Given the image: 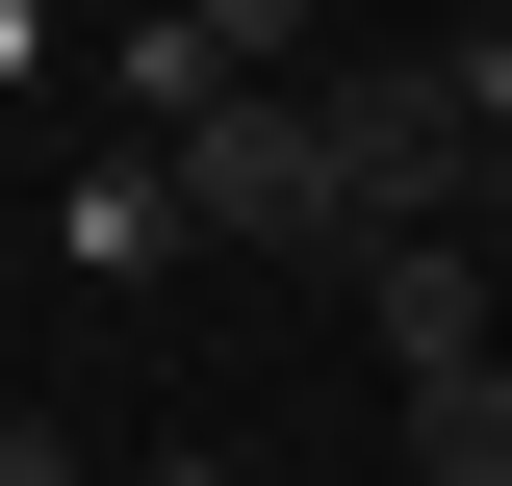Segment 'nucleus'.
<instances>
[{"label":"nucleus","instance_id":"nucleus-6","mask_svg":"<svg viewBox=\"0 0 512 486\" xmlns=\"http://www.w3.org/2000/svg\"><path fill=\"white\" fill-rule=\"evenodd\" d=\"M180 26H205L231 77H308V0H180Z\"/></svg>","mask_w":512,"mask_h":486},{"label":"nucleus","instance_id":"nucleus-3","mask_svg":"<svg viewBox=\"0 0 512 486\" xmlns=\"http://www.w3.org/2000/svg\"><path fill=\"white\" fill-rule=\"evenodd\" d=\"M103 103H128V154H180V128L231 103V52H205L180 0H128V26H103Z\"/></svg>","mask_w":512,"mask_h":486},{"label":"nucleus","instance_id":"nucleus-8","mask_svg":"<svg viewBox=\"0 0 512 486\" xmlns=\"http://www.w3.org/2000/svg\"><path fill=\"white\" fill-rule=\"evenodd\" d=\"M26 77H52V0H0V103H26Z\"/></svg>","mask_w":512,"mask_h":486},{"label":"nucleus","instance_id":"nucleus-4","mask_svg":"<svg viewBox=\"0 0 512 486\" xmlns=\"http://www.w3.org/2000/svg\"><path fill=\"white\" fill-rule=\"evenodd\" d=\"M359 307H384V359H410V384H436V359H487V282H461V231L359 256Z\"/></svg>","mask_w":512,"mask_h":486},{"label":"nucleus","instance_id":"nucleus-1","mask_svg":"<svg viewBox=\"0 0 512 486\" xmlns=\"http://www.w3.org/2000/svg\"><path fill=\"white\" fill-rule=\"evenodd\" d=\"M180 205H205V256H333V103L308 77H231L180 128Z\"/></svg>","mask_w":512,"mask_h":486},{"label":"nucleus","instance_id":"nucleus-2","mask_svg":"<svg viewBox=\"0 0 512 486\" xmlns=\"http://www.w3.org/2000/svg\"><path fill=\"white\" fill-rule=\"evenodd\" d=\"M52 256H77V282H180V256H205V205H180V154H77V180H52Z\"/></svg>","mask_w":512,"mask_h":486},{"label":"nucleus","instance_id":"nucleus-7","mask_svg":"<svg viewBox=\"0 0 512 486\" xmlns=\"http://www.w3.org/2000/svg\"><path fill=\"white\" fill-rule=\"evenodd\" d=\"M436 77H461V128H487V154H512V0H487V26H461Z\"/></svg>","mask_w":512,"mask_h":486},{"label":"nucleus","instance_id":"nucleus-5","mask_svg":"<svg viewBox=\"0 0 512 486\" xmlns=\"http://www.w3.org/2000/svg\"><path fill=\"white\" fill-rule=\"evenodd\" d=\"M410 486H512V359H436V384H410Z\"/></svg>","mask_w":512,"mask_h":486},{"label":"nucleus","instance_id":"nucleus-9","mask_svg":"<svg viewBox=\"0 0 512 486\" xmlns=\"http://www.w3.org/2000/svg\"><path fill=\"white\" fill-rule=\"evenodd\" d=\"M128 486H231V461H128Z\"/></svg>","mask_w":512,"mask_h":486}]
</instances>
